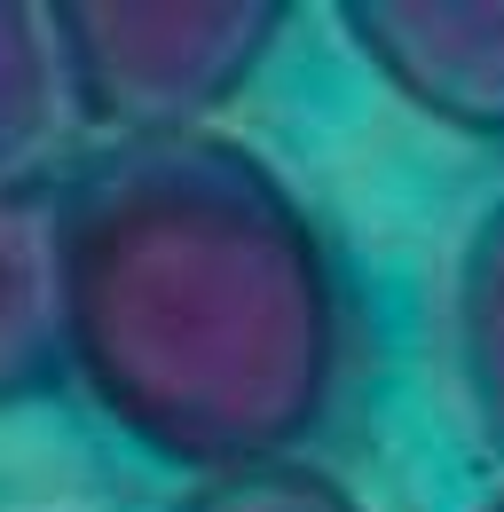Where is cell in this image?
<instances>
[{"label":"cell","instance_id":"1","mask_svg":"<svg viewBox=\"0 0 504 512\" xmlns=\"http://www.w3.org/2000/svg\"><path fill=\"white\" fill-rule=\"evenodd\" d=\"M63 355L126 442L197 481L284 465L339 394V276L237 134L103 142L56 182Z\"/></svg>","mask_w":504,"mask_h":512},{"label":"cell","instance_id":"2","mask_svg":"<svg viewBox=\"0 0 504 512\" xmlns=\"http://www.w3.org/2000/svg\"><path fill=\"white\" fill-rule=\"evenodd\" d=\"M79 119L111 142L197 134L284 40L276 0H56Z\"/></svg>","mask_w":504,"mask_h":512},{"label":"cell","instance_id":"3","mask_svg":"<svg viewBox=\"0 0 504 512\" xmlns=\"http://www.w3.org/2000/svg\"><path fill=\"white\" fill-rule=\"evenodd\" d=\"M339 24L418 119L504 142V0H355Z\"/></svg>","mask_w":504,"mask_h":512},{"label":"cell","instance_id":"4","mask_svg":"<svg viewBox=\"0 0 504 512\" xmlns=\"http://www.w3.org/2000/svg\"><path fill=\"white\" fill-rule=\"evenodd\" d=\"M63 363V221L56 182H0V410L40 394Z\"/></svg>","mask_w":504,"mask_h":512},{"label":"cell","instance_id":"5","mask_svg":"<svg viewBox=\"0 0 504 512\" xmlns=\"http://www.w3.org/2000/svg\"><path fill=\"white\" fill-rule=\"evenodd\" d=\"M79 127L56 0H0V182L40 190L71 158Z\"/></svg>","mask_w":504,"mask_h":512},{"label":"cell","instance_id":"6","mask_svg":"<svg viewBox=\"0 0 504 512\" xmlns=\"http://www.w3.org/2000/svg\"><path fill=\"white\" fill-rule=\"evenodd\" d=\"M457 379L481 434L504 457V197L481 213L457 260Z\"/></svg>","mask_w":504,"mask_h":512},{"label":"cell","instance_id":"7","mask_svg":"<svg viewBox=\"0 0 504 512\" xmlns=\"http://www.w3.org/2000/svg\"><path fill=\"white\" fill-rule=\"evenodd\" d=\"M174 512H363V497H355L339 473L284 457V465L213 473V481H197V489H189Z\"/></svg>","mask_w":504,"mask_h":512},{"label":"cell","instance_id":"8","mask_svg":"<svg viewBox=\"0 0 504 512\" xmlns=\"http://www.w3.org/2000/svg\"><path fill=\"white\" fill-rule=\"evenodd\" d=\"M481 512H504V489H497V497H489V505H481Z\"/></svg>","mask_w":504,"mask_h":512}]
</instances>
